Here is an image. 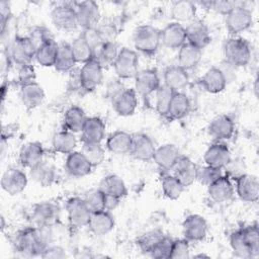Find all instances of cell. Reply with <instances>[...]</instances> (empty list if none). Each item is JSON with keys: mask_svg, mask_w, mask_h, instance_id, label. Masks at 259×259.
Returning <instances> with one entry per match:
<instances>
[{"mask_svg": "<svg viewBox=\"0 0 259 259\" xmlns=\"http://www.w3.org/2000/svg\"><path fill=\"white\" fill-rule=\"evenodd\" d=\"M81 152L93 167L100 165L105 159V150L101 143L83 142Z\"/></svg>", "mask_w": 259, "mask_h": 259, "instance_id": "46", "label": "cell"}, {"mask_svg": "<svg viewBox=\"0 0 259 259\" xmlns=\"http://www.w3.org/2000/svg\"><path fill=\"white\" fill-rule=\"evenodd\" d=\"M195 13H196V6L192 1L188 0H181L176 1L172 5L171 8V15L172 18L175 20V22L183 23L187 22L189 23L193 19H195Z\"/></svg>", "mask_w": 259, "mask_h": 259, "instance_id": "38", "label": "cell"}, {"mask_svg": "<svg viewBox=\"0 0 259 259\" xmlns=\"http://www.w3.org/2000/svg\"><path fill=\"white\" fill-rule=\"evenodd\" d=\"M66 256L65 254V251L59 247V246H53V247H47L45 249V251L42 252L41 256L40 257H44V258H54V259H57V258H64Z\"/></svg>", "mask_w": 259, "mask_h": 259, "instance_id": "57", "label": "cell"}, {"mask_svg": "<svg viewBox=\"0 0 259 259\" xmlns=\"http://www.w3.org/2000/svg\"><path fill=\"white\" fill-rule=\"evenodd\" d=\"M203 160L205 165L224 169L231 163V152L228 146L220 141L211 144L204 152Z\"/></svg>", "mask_w": 259, "mask_h": 259, "instance_id": "16", "label": "cell"}, {"mask_svg": "<svg viewBox=\"0 0 259 259\" xmlns=\"http://www.w3.org/2000/svg\"><path fill=\"white\" fill-rule=\"evenodd\" d=\"M235 190L239 198L245 202H256L259 197V182L256 176L242 173L234 178Z\"/></svg>", "mask_w": 259, "mask_h": 259, "instance_id": "10", "label": "cell"}, {"mask_svg": "<svg viewBox=\"0 0 259 259\" xmlns=\"http://www.w3.org/2000/svg\"><path fill=\"white\" fill-rule=\"evenodd\" d=\"M245 244L248 247L251 258L259 256V230L257 224L242 227L240 229Z\"/></svg>", "mask_w": 259, "mask_h": 259, "instance_id": "43", "label": "cell"}, {"mask_svg": "<svg viewBox=\"0 0 259 259\" xmlns=\"http://www.w3.org/2000/svg\"><path fill=\"white\" fill-rule=\"evenodd\" d=\"M203 89L212 94L222 92L227 86V76L219 67L209 68L199 80Z\"/></svg>", "mask_w": 259, "mask_h": 259, "instance_id": "25", "label": "cell"}, {"mask_svg": "<svg viewBox=\"0 0 259 259\" xmlns=\"http://www.w3.org/2000/svg\"><path fill=\"white\" fill-rule=\"evenodd\" d=\"M76 63L71 45L68 42L60 44L54 65L56 70L59 72H69L74 68Z\"/></svg>", "mask_w": 259, "mask_h": 259, "instance_id": "41", "label": "cell"}, {"mask_svg": "<svg viewBox=\"0 0 259 259\" xmlns=\"http://www.w3.org/2000/svg\"><path fill=\"white\" fill-rule=\"evenodd\" d=\"M173 240L167 236L160 238L149 250L148 254L155 259H168L170 258Z\"/></svg>", "mask_w": 259, "mask_h": 259, "instance_id": "49", "label": "cell"}, {"mask_svg": "<svg viewBox=\"0 0 259 259\" xmlns=\"http://www.w3.org/2000/svg\"><path fill=\"white\" fill-rule=\"evenodd\" d=\"M86 42L92 48L94 54L99 50V48L105 42L104 39L102 38L99 30L97 27H90V28H85L83 29L82 33L80 34Z\"/></svg>", "mask_w": 259, "mask_h": 259, "instance_id": "52", "label": "cell"}, {"mask_svg": "<svg viewBox=\"0 0 259 259\" xmlns=\"http://www.w3.org/2000/svg\"><path fill=\"white\" fill-rule=\"evenodd\" d=\"M112 106L118 115L130 116L134 114L138 106L136 90L132 88H122L112 97Z\"/></svg>", "mask_w": 259, "mask_h": 259, "instance_id": "15", "label": "cell"}, {"mask_svg": "<svg viewBox=\"0 0 259 259\" xmlns=\"http://www.w3.org/2000/svg\"><path fill=\"white\" fill-rule=\"evenodd\" d=\"M83 199L91 212H96L105 209L106 195L100 188L91 189L87 191Z\"/></svg>", "mask_w": 259, "mask_h": 259, "instance_id": "47", "label": "cell"}, {"mask_svg": "<svg viewBox=\"0 0 259 259\" xmlns=\"http://www.w3.org/2000/svg\"><path fill=\"white\" fill-rule=\"evenodd\" d=\"M53 24L62 31H73L78 25L75 6L71 4H61L56 6L51 13Z\"/></svg>", "mask_w": 259, "mask_h": 259, "instance_id": "7", "label": "cell"}, {"mask_svg": "<svg viewBox=\"0 0 259 259\" xmlns=\"http://www.w3.org/2000/svg\"><path fill=\"white\" fill-rule=\"evenodd\" d=\"M52 146L56 152L62 154H70L77 147V139L74 133L67 130L57 132L52 138Z\"/></svg>", "mask_w": 259, "mask_h": 259, "instance_id": "40", "label": "cell"}, {"mask_svg": "<svg viewBox=\"0 0 259 259\" xmlns=\"http://www.w3.org/2000/svg\"><path fill=\"white\" fill-rule=\"evenodd\" d=\"M133 41L138 52L152 55L158 50L161 44L160 30L150 24L140 25L134 31Z\"/></svg>", "mask_w": 259, "mask_h": 259, "instance_id": "3", "label": "cell"}, {"mask_svg": "<svg viewBox=\"0 0 259 259\" xmlns=\"http://www.w3.org/2000/svg\"><path fill=\"white\" fill-rule=\"evenodd\" d=\"M207 192L214 202H226L233 197L235 188L230 176L223 174L207 186Z\"/></svg>", "mask_w": 259, "mask_h": 259, "instance_id": "22", "label": "cell"}, {"mask_svg": "<svg viewBox=\"0 0 259 259\" xmlns=\"http://www.w3.org/2000/svg\"><path fill=\"white\" fill-rule=\"evenodd\" d=\"M66 211L70 225L73 228L81 229L88 226L91 211L83 198L75 196L66 202Z\"/></svg>", "mask_w": 259, "mask_h": 259, "instance_id": "8", "label": "cell"}, {"mask_svg": "<svg viewBox=\"0 0 259 259\" xmlns=\"http://www.w3.org/2000/svg\"><path fill=\"white\" fill-rule=\"evenodd\" d=\"M180 156L181 154L178 147L168 143L156 148L153 160L161 169L171 170Z\"/></svg>", "mask_w": 259, "mask_h": 259, "instance_id": "27", "label": "cell"}, {"mask_svg": "<svg viewBox=\"0 0 259 259\" xmlns=\"http://www.w3.org/2000/svg\"><path fill=\"white\" fill-rule=\"evenodd\" d=\"M189 242L186 239L173 240L170 258L172 259H186L189 258Z\"/></svg>", "mask_w": 259, "mask_h": 259, "instance_id": "53", "label": "cell"}, {"mask_svg": "<svg viewBox=\"0 0 259 259\" xmlns=\"http://www.w3.org/2000/svg\"><path fill=\"white\" fill-rule=\"evenodd\" d=\"M156 146L153 140L146 134L139 133L133 135V144L131 153L133 157L139 161L148 162L153 160Z\"/></svg>", "mask_w": 259, "mask_h": 259, "instance_id": "18", "label": "cell"}, {"mask_svg": "<svg viewBox=\"0 0 259 259\" xmlns=\"http://www.w3.org/2000/svg\"><path fill=\"white\" fill-rule=\"evenodd\" d=\"M253 24L252 11L242 5L234 8L226 15V27L232 34H238L247 30Z\"/></svg>", "mask_w": 259, "mask_h": 259, "instance_id": "9", "label": "cell"}, {"mask_svg": "<svg viewBox=\"0 0 259 259\" xmlns=\"http://www.w3.org/2000/svg\"><path fill=\"white\" fill-rule=\"evenodd\" d=\"M59 217L60 207L53 201H41L33 206L32 219L38 227H50L58 221Z\"/></svg>", "mask_w": 259, "mask_h": 259, "instance_id": "17", "label": "cell"}, {"mask_svg": "<svg viewBox=\"0 0 259 259\" xmlns=\"http://www.w3.org/2000/svg\"><path fill=\"white\" fill-rule=\"evenodd\" d=\"M119 51L120 49L115 41H106L94 54V58L100 63L103 68L113 66Z\"/></svg>", "mask_w": 259, "mask_h": 259, "instance_id": "42", "label": "cell"}, {"mask_svg": "<svg viewBox=\"0 0 259 259\" xmlns=\"http://www.w3.org/2000/svg\"><path fill=\"white\" fill-rule=\"evenodd\" d=\"M161 82L159 75L154 69L139 71L135 77V90L137 94L147 97L157 91Z\"/></svg>", "mask_w": 259, "mask_h": 259, "instance_id": "14", "label": "cell"}, {"mask_svg": "<svg viewBox=\"0 0 259 259\" xmlns=\"http://www.w3.org/2000/svg\"><path fill=\"white\" fill-rule=\"evenodd\" d=\"M161 44L169 49H179L186 42L185 26L178 22L168 23L162 30H160Z\"/></svg>", "mask_w": 259, "mask_h": 259, "instance_id": "20", "label": "cell"}, {"mask_svg": "<svg viewBox=\"0 0 259 259\" xmlns=\"http://www.w3.org/2000/svg\"><path fill=\"white\" fill-rule=\"evenodd\" d=\"M29 176L40 186L48 187L56 181L57 169L52 163L41 160L39 163L30 168Z\"/></svg>", "mask_w": 259, "mask_h": 259, "instance_id": "31", "label": "cell"}, {"mask_svg": "<svg viewBox=\"0 0 259 259\" xmlns=\"http://www.w3.org/2000/svg\"><path fill=\"white\" fill-rule=\"evenodd\" d=\"M36 48L28 36H16L10 45V59L19 66L31 65Z\"/></svg>", "mask_w": 259, "mask_h": 259, "instance_id": "6", "label": "cell"}, {"mask_svg": "<svg viewBox=\"0 0 259 259\" xmlns=\"http://www.w3.org/2000/svg\"><path fill=\"white\" fill-rule=\"evenodd\" d=\"M198 167L186 156H180L175 165L172 167L173 175L184 185L190 186L197 178Z\"/></svg>", "mask_w": 259, "mask_h": 259, "instance_id": "21", "label": "cell"}, {"mask_svg": "<svg viewBox=\"0 0 259 259\" xmlns=\"http://www.w3.org/2000/svg\"><path fill=\"white\" fill-rule=\"evenodd\" d=\"M102 79L103 67L95 58L83 64L78 73L80 87L86 92L96 89L101 84Z\"/></svg>", "mask_w": 259, "mask_h": 259, "instance_id": "5", "label": "cell"}, {"mask_svg": "<svg viewBox=\"0 0 259 259\" xmlns=\"http://www.w3.org/2000/svg\"><path fill=\"white\" fill-rule=\"evenodd\" d=\"M78 25L83 29L96 27L100 19V10L96 2L88 0L76 3Z\"/></svg>", "mask_w": 259, "mask_h": 259, "instance_id": "13", "label": "cell"}, {"mask_svg": "<svg viewBox=\"0 0 259 259\" xmlns=\"http://www.w3.org/2000/svg\"><path fill=\"white\" fill-rule=\"evenodd\" d=\"M226 62L234 67H244L251 60L250 44L243 37L229 38L224 47Z\"/></svg>", "mask_w": 259, "mask_h": 259, "instance_id": "2", "label": "cell"}, {"mask_svg": "<svg viewBox=\"0 0 259 259\" xmlns=\"http://www.w3.org/2000/svg\"><path fill=\"white\" fill-rule=\"evenodd\" d=\"M59 49V44L52 37L41 44L35 52L36 62L44 67H52L55 65Z\"/></svg>", "mask_w": 259, "mask_h": 259, "instance_id": "39", "label": "cell"}, {"mask_svg": "<svg viewBox=\"0 0 259 259\" xmlns=\"http://www.w3.org/2000/svg\"><path fill=\"white\" fill-rule=\"evenodd\" d=\"M28 37L30 38V40L32 41V44L36 49L46 40H48L49 38H52V36L50 35V31L44 26H35L31 30Z\"/></svg>", "mask_w": 259, "mask_h": 259, "instance_id": "56", "label": "cell"}, {"mask_svg": "<svg viewBox=\"0 0 259 259\" xmlns=\"http://www.w3.org/2000/svg\"><path fill=\"white\" fill-rule=\"evenodd\" d=\"M70 45L77 63L85 64L90 60L94 59V52L92 48L86 42V40L81 35L76 37Z\"/></svg>", "mask_w": 259, "mask_h": 259, "instance_id": "45", "label": "cell"}, {"mask_svg": "<svg viewBox=\"0 0 259 259\" xmlns=\"http://www.w3.org/2000/svg\"><path fill=\"white\" fill-rule=\"evenodd\" d=\"M99 188L105 193L106 196L121 199L127 194V188L124 181L115 174L105 176L100 184Z\"/></svg>", "mask_w": 259, "mask_h": 259, "instance_id": "35", "label": "cell"}, {"mask_svg": "<svg viewBox=\"0 0 259 259\" xmlns=\"http://www.w3.org/2000/svg\"><path fill=\"white\" fill-rule=\"evenodd\" d=\"M44 155L45 150L40 143L28 142L20 148L18 160L23 167L30 169L41 160H44Z\"/></svg>", "mask_w": 259, "mask_h": 259, "instance_id": "33", "label": "cell"}, {"mask_svg": "<svg viewBox=\"0 0 259 259\" xmlns=\"http://www.w3.org/2000/svg\"><path fill=\"white\" fill-rule=\"evenodd\" d=\"M186 41L194 45L201 50L204 49L210 41V34L207 26L198 19H193L185 27Z\"/></svg>", "mask_w": 259, "mask_h": 259, "instance_id": "24", "label": "cell"}, {"mask_svg": "<svg viewBox=\"0 0 259 259\" xmlns=\"http://www.w3.org/2000/svg\"><path fill=\"white\" fill-rule=\"evenodd\" d=\"M207 131L213 140L222 142L233 137L235 132V123L230 115L220 114L211 119Z\"/></svg>", "mask_w": 259, "mask_h": 259, "instance_id": "19", "label": "cell"}, {"mask_svg": "<svg viewBox=\"0 0 259 259\" xmlns=\"http://www.w3.org/2000/svg\"><path fill=\"white\" fill-rule=\"evenodd\" d=\"M19 96L26 109H34L44 102L46 94L38 83L31 81L21 86Z\"/></svg>", "mask_w": 259, "mask_h": 259, "instance_id": "23", "label": "cell"}, {"mask_svg": "<svg viewBox=\"0 0 259 259\" xmlns=\"http://www.w3.org/2000/svg\"><path fill=\"white\" fill-rule=\"evenodd\" d=\"M202 58V50L194 45L185 42L179 48L178 65L186 71L196 67Z\"/></svg>", "mask_w": 259, "mask_h": 259, "instance_id": "34", "label": "cell"}, {"mask_svg": "<svg viewBox=\"0 0 259 259\" xmlns=\"http://www.w3.org/2000/svg\"><path fill=\"white\" fill-rule=\"evenodd\" d=\"M92 167L81 151H74L67 155L65 169L73 177L87 176L91 172Z\"/></svg>", "mask_w": 259, "mask_h": 259, "instance_id": "26", "label": "cell"}, {"mask_svg": "<svg viewBox=\"0 0 259 259\" xmlns=\"http://www.w3.org/2000/svg\"><path fill=\"white\" fill-rule=\"evenodd\" d=\"M112 67L119 79L135 78L139 72V56L137 52L128 48L120 49Z\"/></svg>", "mask_w": 259, "mask_h": 259, "instance_id": "4", "label": "cell"}, {"mask_svg": "<svg viewBox=\"0 0 259 259\" xmlns=\"http://www.w3.org/2000/svg\"><path fill=\"white\" fill-rule=\"evenodd\" d=\"M242 5H244V3L239 2V1H227V0L221 1V0H219V1H211L210 9L226 16L234 8H236L238 6H242Z\"/></svg>", "mask_w": 259, "mask_h": 259, "instance_id": "55", "label": "cell"}, {"mask_svg": "<svg viewBox=\"0 0 259 259\" xmlns=\"http://www.w3.org/2000/svg\"><path fill=\"white\" fill-rule=\"evenodd\" d=\"M175 91L170 89L164 84H161L160 87L155 92L156 94V109L160 115L167 116V111L169 104L171 102L172 96Z\"/></svg>", "mask_w": 259, "mask_h": 259, "instance_id": "48", "label": "cell"}, {"mask_svg": "<svg viewBox=\"0 0 259 259\" xmlns=\"http://www.w3.org/2000/svg\"><path fill=\"white\" fill-rule=\"evenodd\" d=\"M89 230L96 236H103L111 232L114 228V219L109 210L103 209L91 212L88 223Z\"/></svg>", "mask_w": 259, "mask_h": 259, "instance_id": "28", "label": "cell"}, {"mask_svg": "<svg viewBox=\"0 0 259 259\" xmlns=\"http://www.w3.org/2000/svg\"><path fill=\"white\" fill-rule=\"evenodd\" d=\"M194 257H207V256H206V255H203V254H202V255L200 254V255H195Z\"/></svg>", "mask_w": 259, "mask_h": 259, "instance_id": "58", "label": "cell"}, {"mask_svg": "<svg viewBox=\"0 0 259 259\" xmlns=\"http://www.w3.org/2000/svg\"><path fill=\"white\" fill-rule=\"evenodd\" d=\"M105 123L98 116L87 117L82 128V140L87 143H101L105 138Z\"/></svg>", "mask_w": 259, "mask_h": 259, "instance_id": "32", "label": "cell"}, {"mask_svg": "<svg viewBox=\"0 0 259 259\" xmlns=\"http://www.w3.org/2000/svg\"><path fill=\"white\" fill-rule=\"evenodd\" d=\"M48 241L40 229L25 228L17 232L13 239L15 251L24 256H41L48 247Z\"/></svg>", "mask_w": 259, "mask_h": 259, "instance_id": "1", "label": "cell"}, {"mask_svg": "<svg viewBox=\"0 0 259 259\" xmlns=\"http://www.w3.org/2000/svg\"><path fill=\"white\" fill-rule=\"evenodd\" d=\"M183 237L188 242H200L207 234V223L199 214H189L182 223Z\"/></svg>", "mask_w": 259, "mask_h": 259, "instance_id": "11", "label": "cell"}, {"mask_svg": "<svg viewBox=\"0 0 259 259\" xmlns=\"http://www.w3.org/2000/svg\"><path fill=\"white\" fill-rule=\"evenodd\" d=\"M27 182L26 174L18 168L7 169L1 177V187L10 195L21 193L26 188Z\"/></svg>", "mask_w": 259, "mask_h": 259, "instance_id": "12", "label": "cell"}, {"mask_svg": "<svg viewBox=\"0 0 259 259\" xmlns=\"http://www.w3.org/2000/svg\"><path fill=\"white\" fill-rule=\"evenodd\" d=\"M223 169L214 168L208 165H205L203 167H200L197 169V178L201 184L208 186L210 183H212L214 180H217L220 176L223 175L222 172Z\"/></svg>", "mask_w": 259, "mask_h": 259, "instance_id": "51", "label": "cell"}, {"mask_svg": "<svg viewBox=\"0 0 259 259\" xmlns=\"http://www.w3.org/2000/svg\"><path fill=\"white\" fill-rule=\"evenodd\" d=\"M133 135L125 131H115L106 140L107 150L115 155H125L131 153Z\"/></svg>", "mask_w": 259, "mask_h": 259, "instance_id": "29", "label": "cell"}, {"mask_svg": "<svg viewBox=\"0 0 259 259\" xmlns=\"http://www.w3.org/2000/svg\"><path fill=\"white\" fill-rule=\"evenodd\" d=\"M230 245H231L232 250L236 256L241 257V258H251L250 252L248 250L247 245L245 244V241L242 237L240 229L231 234Z\"/></svg>", "mask_w": 259, "mask_h": 259, "instance_id": "50", "label": "cell"}, {"mask_svg": "<svg viewBox=\"0 0 259 259\" xmlns=\"http://www.w3.org/2000/svg\"><path fill=\"white\" fill-rule=\"evenodd\" d=\"M161 187L165 197L175 200L180 197L184 190V185L173 174H167L162 177Z\"/></svg>", "mask_w": 259, "mask_h": 259, "instance_id": "44", "label": "cell"}, {"mask_svg": "<svg viewBox=\"0 0 259 259\" xmlns=\"http://www.w3.org/2000/svg\"><path fill=\"white\" fill-rule=\"evenodd\" d=\"M87 119L86 113L80 106L72 105L64 113L63 123L67 131L71 133H80Z\"/></svg>", "mask_w": 259, "mask_h": 259, "instance_id": "36", "label": "cell"}, {"mask_svg": "<svg viewBox=\"0 0 259 259\" xmlns=\"http://www.w3.org/2000/svg\"><path fill=\"white\" fill-rule=\"evenodd\" d=\"M164 235L159 232V231H151L148 233H145L144 235H142L139 239H138V245L140 247V249L143 252L148 253L149 250L151 249V247L160 239L162 238Z\"/></svg>", "mask_w": 259, "mask_h": 259, "instance_id": "54", "label": "cell"}, {"mask_svg": "<svg viewBox=\"0 0 259 259\" xmlns=\"http://www.w3.org/2000/svg\"><path fill=\"white\" fill-rule=\"evenodd\" d=\"M164 85L169 87L175 92H178L185 88L189 82V76L185 69L179 65H172L165 69L164 75Z\"/></svg>", "mask_w": 259, "mask_h": 259, "instance_id": "30", "label": "cell"}, {"mask_svg": "<svg viewBox=\"0 0 259 259\" xmlns=\"http://www.w3.org/2000/svg\"><path fill=\"white\" fill-rule=\"evenodd\" d=\"M190 106V100L185 93L181 91L174 92L168 107L167 117L171 119H181L188 114Z\"/></svg>", "mask_w": 259, "mask_h": 259, "instance_id": "37", "label": "cell"}]
</instances>
